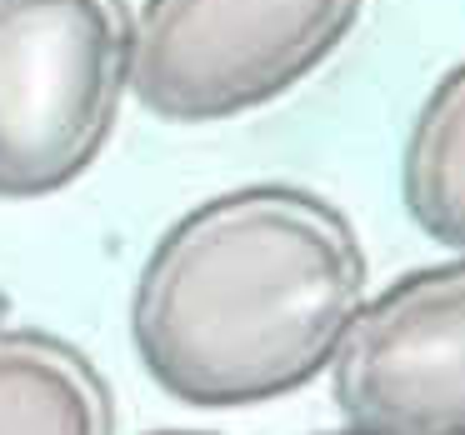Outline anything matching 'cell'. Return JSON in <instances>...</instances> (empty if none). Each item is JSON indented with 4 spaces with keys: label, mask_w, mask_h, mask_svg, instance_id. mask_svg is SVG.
<instances>
[{
    "label": "cell",
    "mask_w": 465,
    "mask_h": 435,
    "mask_svg": "<svg viewBox=\"0 0 465 435\" xmlns=\"http://www.w3.org/2000/svg\"><path fill=\"white\" fill-rule=\"evenodd\" d=\"M405 211L430 241L465 255V61L435 81L401 161Z\"/></svg>",
    "instance_id": "cell-6"
},
{
    "label": "cell",
    "mask_w": 465,
    "mask_h": 435,
    "mask_svg": "<svg viewBox=\"0 0 465 435\" xmlns=\"http://www.w3.org/2000/svg\"><path fill=\"white\" fill-rule=\"evenodd\" d=\"M151 435H215V430H151Z\"/></svg>",
    "instance_id": "cell-8"
},
{
    "label": "cell",
    "mask_w": 465,
    "mask_h": 435,
    "mask_svg": "<svg viewBox=\"0 0 465 435\" xmlns=\"http://www.w3.org/2000/svg\"><path fill=\"white\" fill-rule=\"evenodd\" d=\"M365 305V251L345 211L301 185H241L155 241L131 295V341L185 405H265L341 351Z\"/></svg>",
    "instance_id": "cell-1"
},
{
    "label": "cell",
    "mask_w": 465,
    "mask_h": 435,
    "mask_svg": "<svg viewBox=\"0 0 465 435\" xmlns=\"http://www.w3.org/2000/svg\"><path fill=\"white\" fill-rule=\"evenodd\" d=\"M365 0H145L131 91L171 125L245 115L321 71Z\"/></svg>",
    "instance_id": "cell-3"
},
{
    "label": "cell",
    "mask_w": 465,
    "mask_h": 435,
    "mask_svg": "<svg viewBox=\"0 0 465 435\" xmlns=\"http://www.w3.org/2000/svg\"><path fill=\"white\" fill-rule=\"evenodd\" d=\"M315 435H381V430H365V425H351V420H345L341 430H315Z\"/></svg>",
    "instance_id": "cell-7"
},
{
    "label": "cell",
    "mask_w": 465,
    "mask_h": 435,
    "mask_svg": "<svg viewBox=\"0 0 465 435\" xmlns=\"http://www.w3.org/2000/svg\"><path fill=\"white\" fill-rule=\"evenodd\" d=\"M335 405L381 435H465V255L361 305L331 361Z\"/></svg>",
    "instance_id": "cell-4"
},
{
    "label": "cell",
    "mask_w": 465,
    "mask_h": 435,
    "mask_svg": "<svg viewBox=\"0 0 465 435\" xmlns=\"http://www.w3.org/2000/svg\"><path fill=\"white\" fill-rule=\"evenodd\" d=\"M0 435H115L111 385L61 335L0 325Z\"/></svg>",
    "instance_id": "cell-5"
},
{
    "label": "cell",
    "mask_w": 465,
    "mask_h": 435,
    "mask_svg": "<svg viewBox=\"0 0 465 435\" xmlns=\"http://www.w3.org/2000/svg\"><path fill=\"white\" fill-rule=\"evenodd\" d=\"M131 55V0H0V201H41L91 171Z\"/></svg>",
    "instance_id": "cell-2"
}]
</instances>
